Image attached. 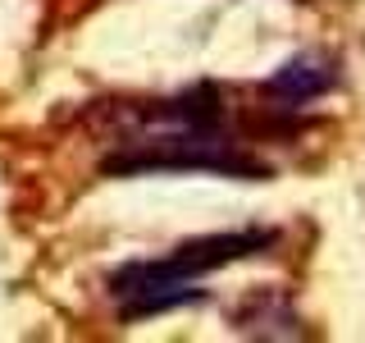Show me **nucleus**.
I'll list each match as a JSON object with an SVG mask.
<instances>
[{"label":"nucleus","instance_id":"nucleus-4","mask_svg":"<svg viewBox=\"0 0 365 343\" xmlns=\"http://www.w3.org/2000/svg\"><path fill=\"white\" fill-rule=\"evenodd\" d=\"M233 325H237V334H256V339H297L302 334V320H297L283 289H256L237 307Z\"/></svg>","mask_w":365,"mask_h":343},{"label":"nucleus","instance_id":"nucleus-1","mask_svg":"<svg viewBox=\"0 0 365 343\" xmlns=\"http://www.w3.org/2000/svg\"><path fill=\"white\" fill-rule=\"evenodd\" d=\"M106 174H224V179H269L224 124H165V129L123 133L119 151L106 156Z\"/></svg>","mask_w":365,"mask_h":343},{"label":"nucleus","instance_id":"nucleus-2","mask_svg":"<svg viewBox=\"0 0 365 343\" xmlns=\"http://www.w3.org/2000/svg\"><path fill=\"white\" fill-rule=\"evenodd\" d=\"M279 243V229H233V234H205L192 243H178L160 261H133L110 274V297H128L146 284H197L201 274L237 266L247 257H265Z\"/></svg>","mask_w":365,"mask_h":343},{"label":"nucleus","instance_id":"nucleus-3","mask_svg":"<svg viewBox=\"0 0 365 343\" xmlns=\"http://www.w3.org/2000/svg\"><path fill=\"white\" fill-rule=\"evenodd\" d=\"M342 83V69H338V55L329 51H302L292 55L288 64L274 69V78L265 83V91L283 106H302V101H315L324 91H334Z\"/></svg>","mask_w":365,"mask_h":343}]
</instances>
